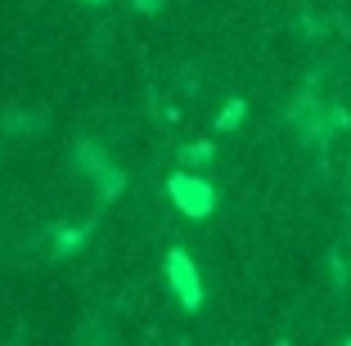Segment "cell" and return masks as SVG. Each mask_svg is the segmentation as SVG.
Listing matches in <instances>:
<instances>
[{
  "label": "cell",
  "instance_id": "cell-1",
  "mask_svg": "<svg viewBox=\"0 0 351 346\" xmlns=\"http://www.w3.org/2000/svg\"><path fill=\"white\" fill-rule=\"evenodd\" d=\"M171 194H176V203L185 207L189 216H203V212H212V189H207L203 180H189V175H176V180H171Z\"/></svg>",
  "mask_w": 351,
  "mask_h": 346
},
{
  "label": "cell",
  "instance_id": "cell-4",
  "mask_svg": "<svg viewBox=\"0 0 351 346\" xmlns=\"http://www.w3.org/2000/svg\"><path fill=\"white\" fill-rule=\"evenodd\" d=\"M185 158H189V162H207V158H212V149H207V144H198V149H185Z\"/></svg>",
  "mask_w": 351,
  "mask_h": 346
},
{
  "label": "cell",
  "instance_id": "cell-2",
  "mask_svg": "<svg viewBox=\"0 0 351 346\" xmlns=\"http://www.w3.org/2000/svg\"><path fill=\"white\" fill-rule=\"evenodd\" d=\"M171 284L180 288V297H185V306H198L203 301V288H198V275H194V265L185 261V252H171Z\"/></svg>",
  "mask_w": 351,
  "mask_h": 346
},
{
  "label": "cell",
  "instance_id": "cell-3",
  "mask_svg": "<svg viewBox=\"0 0 351 346\" xmlns=\"http://www.w3.org/2000/svg\"><path fill=\"white\" fill-rule=\"evenodd\" d=\"M239 117H243V103H230V108L221 112V126H234Z\"/></svg>",
  "mask_w": 351,
  "mask_h": 346
}]
</instances>
